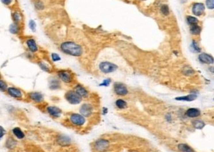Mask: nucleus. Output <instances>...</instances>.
<instances>
[{
	"label": "nucleus",
	"instance_id": "1",
	"mask_svg": "<svg viewBox=\"0 0 214 152\" xmlns=\"http://www.w3.org/2000/svg\"><path fill=\"white\" fill-rule=\"evenodd\" d=\"M61 49L64 53L72 56H79L82 54V48L73 42H65L62 44Z\"/></svg>",
	"mask_w": 214,
	"mask_h": 152
},
{
	"label": "nucleus",
	"instance_id": "2",
	"mask_svg": "<svg viewBox=\"0 0 214 152\" xmlns=\"http://www.w3.org/2000/svg\"><path fill=\"white\" fill-rule=\"evenodd\" d=\"M65 99L72 105H78L82 101V97L74 91H69L65 95Z\"/></svg>",
	"mask_w": 214,
	"mask_h": 152
},
{
	"label": "nucleus",
	"instance_id": "3",
	"mask_svg": "<svg viewBox=\"0 0 214 152\" xmlns=\"http://www.w3.org/2000/svg\"><path fill=\"white\" fill-rule=\"evenodd\" d=\"M117 67L115 64L110 63V62L104 61L102 62L99 65V69L104 73H110L117 70Z\"/></svg>",
	"mask_w": 214,
	"mask_h": 152
},
{
	"label": "nucleus",
	"instance_id": "4",
	"mask_svg": "<svg viewBox=\"0 0 214 152\" xmlns=\"http://www.w3.org/2000/svg\"><path fill=\"white\" fill-rule=\"evenodd\" d=\"M94 147L95 150L99 152H105L109 149V142L106 139H99L95 142Z\"/></svg>",
	"mask_w": 214,
	"mask_h": 152
},
{
	"label": "nucleus",
	"instance_id": "5",
	"mask_svg": "<svg viewBox=\"0 0 214 152\" xmlns=\"http://www.w3.org/2000/svg\"><path fill=\"white\" fill-rule=\"evenodd\" d=\"M70 120L72 124L79 126L84 125L85 123V116L78 113H72L70 116Z\"/></svg>",
	"mask_w": 214,
	"mask_h": 152
},
{
	"label": "nucleus",
	"instance_id": "6",
	"mask_svg": "<svg viewBox=\"0 0 214 152\" xmlns=\"http://www.w3.org/2000/svg\"><path fill=\"white\" fill-rule=\"evenodd\" d=\"M114 89L117 95L120 96H124L127 94L128 90L126 86L123 83H116L114 86Z\"/></svg>",
	"mask_w": 214,
	"mask_h": 152
},
{
	"label": "nucleus",
	"instance_id": "7",
	"mask_svg": "<svg viewBox=\"0 0 214 152\" xmlns=\"http://www.w3.org/2000/svg\"><path fill=\"white\" fill-rule=\"evenodd\" d=\"M80 113L85 117H89L91 116L93 113V107L91 104L89 103H84L83 104L80 108Z\"/></svg>",
	"mask_w": 214,
	"mask_h": 152
},
{
	"label": "nucleus",
	"instance_id": "8",
	"mask_svg": "<svg viewBox=\"0 0 214 152\" xmlns=\"http://www.w3.org/2000/svg\"><path fill=\"white\" fill-rule=\"evenodd\" d=\"M205 11V6L203 3H195L192 8V12L195 16H201Z\"/></svg>",
	"mask_w": 214,
	"mask_h": 152
},
{
	"label": "nucleus",
	"instance_id": "9",
	"mask_svg": "<svg viewBox=\"0 0 214 152\" xmlns=\"http://www.w3.org/2000/svg\"><path fill=\"white\" fill-rule=\"evenodd\" d=\"M57 142L62 147L68 146L71 143L70 138L65 135H61L57 137Z\"/></svg>",
	"mask_w": 214,
	"mask_h": 152
},
{
	"label": "nucleus",
	"instance_id": "10",
	"mask_svg": "<svg viewBox=\"0 0 214 152\" xmlns=\"http://www.w3.org/2000/svg\"><path fill=\"white\" fill-rule=\"evenodd\" d=\"M47 110L48 113H49V115H51V116L54 117V118H58L62 113V110L57 106H48Z\"/></svg>",
	"mask_w": 214,
	"mask_h": 152
},
{
	"label": "nucleus",
	"instance_id": "11",
	"mask_svg": "<svg viewBox=\"0 0 214 152\" xmlns=\"http://www.w3.org/2000/svg\"><path fill=\"white\" fill-rule=\"evenodd\" d=\"M198 59L203 63L212 64L214 63L213 58L211 56V55L207 54V53L200 54L198 56Z\"/></svg>",
	"mask_w": 214,
	"mask_h": 152
},
{
	"label": "nucleus",
	"instance_id": "12",
	"mask_svg": "<svg viewBox=\"0 0 214 152\" xmlns=\"http://www.w3.org/2000/svg\"><path fill=\"white\" fill-rule=\"evenodd\" d=\"M58 75L62 80L65 83H70L72 79L71 74L70 73V72L67 71H60L58 72Z\"/></svg>",
	"mask_w": 214,
	"mask_h": 152
},
{
	"label": "nucleus",
	"instance_id": "13",
	"mask_svg": "<svg viewBox=\"0 0 214 152\" xmlns=\"http://www.w3.org/2000/svg\"><path fill=\"white\" fill-rule=\"evenodd\" d=\"M8 94L10 96H12L13 98H20L22 97V93L18 88H16L14 87H10L8 88Z\"/></svg>",
	"mask_w": 214,
	"mask_h": 152
},
{
	"label": "nucleus",
	"instance_id": "14",
	"mask_svg": "<svg viewBox=\"0 0 214 152\" xmlns=\"http://www.w3.org/2000/svg\"><path fill=\"white\" fill-rule=\"evenodd\" d=\"M30 98L35 102L40 103L43 100V96L41 93L39 92H32L29 94Z\"/></svg>",
	"mask_w": 214,
	"mask_h": 152
},
{
	"label": "nucleus",
	"instance_id": "15",
	"mask_svg": "<svg viewBox=\"0 0 214 152\" xmlns=\"http://www.w3.org/2000/svg\"><path fill=\"white\" fill-rule=\"evenodd\" d=\"M75 91L77 92L82 98H87L89 95L88 91L86 90L85 88H84L82 86L80 85L76 86Z\"/></svg>",
	"mask_w": 214,
	"mask_h": 152
},
{
	"label": "nucleus",
	"instance_id": "16",
	"mask_svg": "<svg viewBox=\"0 0 214 152\" xmlns=\"http://www.w3.org/2000/svg\"><path fill=\"white\" fill-rule=\"evenodd\" d=\"M200 111L198 108H192L188 109L187 111L186 112V115L190 117V118H195V117H197L200 116Z\"/></svg>",
	"mask_w": 214,
	"mask_h": 152
},
{
	"label": "nucleus",
	"instance_id": "17",
	"mask_svg": "<svg viewBox=\"0 0 214 152\" xmlns=\"http://www.w3.org/2000/svg\"><path fill=\"white\" fill-rule=\"evenodd\" d=\"M197 98V96L195 94H190L184 96H179V97L175 98L176 100L178 101H186V102H192Z\"/></svg>",
	"mask_w": 214,
	"mask_h": 152
},
{
	"label": "nucleus",
	"instance_id": "18",
	"mask_svg": "<svg viewBox=\"0 0 214 152\" xmlns=\"http://www.w3.org/2000/svg\"><path fill=\"white\" fill-rule=\"evenodd\" d=\"M13 133L18 139H23L25 137V134L23 132V131L18 127L14 128L13 129Z\"/></svg>",
	"mask_w": 214,
	"mask_h": 152
},
{
	"label": "nucleus",
	"instance_id": "19",
	"mask_svg": "<svg viewBox=\"0 0 214 152\" xmlns=\"http://www.w3.org/2000/svg\"><path fill=\"white\" fill-rule=\"evenodd\" d=\"M178 149L182 152H195L193 149H192V147L185 143L179 144L178 146Z\"/></svg>",
	"mask_w": 214,
	"mask_h": 152
},
{
	"label": "nucleus",
	"instance_id": "20",
	"mask_svg": "<svg viewBox=\"0 0 214 152\" xmlns=\"http://www.w3.org/2000/svg\"><path fill=\"white\" fill-rule=\"evenodd\" d=\"M26 43H27V45H28V46L30 51H33V52H35V51L38 50L36 42L35 41V40L33 39L28 40L27 41Z\"/></svg>",
	"mask_w": 214,
	"mask_h": 152
},
{
	"label": "nucleus",
	"instance_id": "21",
	"mask_svg": "<svg viewBox=\"0 0 214 152\" xmlns=\"http://www.w3.org/2000/svg\"><path fill=\"white\" fill-rule=\"evenodd\" d=\"M190 33L193 34H199L201 32V28L197 24L190 25Z\"/></svg>",
	"mask_w": 214,
	"mask_h": 152
},
{
	"label": "nucleus",
	"instance_id": "22",
	"mask_svg": "<svg viewBox=\"0 0 214 152\" xmlns=\"http://www.w3.org/2000/svg\"><path fill=\"white\" fill-rule=\"evenodd\" d=\"M192 123H193V126H194L196 129L201 130L205 126L204 122H202V121L201 120H194L192 122Z\"/></svg>",
	"mask_w": 214,
	"mask_h": 152
},
{
	"label": "nucleus",
	"instance_id": "23",
	"mask_svg": "<svg viewBox=\"0 0 214 152\" xmlns=\"http://www.w3.org/2000/svg\"><path fill=\"white\" fill-rule=\"evenodd\" d=\"M116 106L119 109H124L127 107V103L122 99H119L116 102Z\"/></svg>",
	"mask_w": 214,
	"mask_h": 152
},
{
	"label": "nucleus",
	"instance_id": "24",
	"mask_svg": "<svg viewBox=\"0 0 214 152\" xmlns=\"http://www.w3.org/2000/svg\"><path fill=\"white\" fill-rule=\"evenodd\" d=\"M16 141L14 140L12 138H9V139L7 140L6 143V146L8 148H13L16 146Z\"/></svg>",
	"mask_w": 214,
	"mask_h": 152
},
{
	"label": "nucleus",
	"instance_id": "25",
	"mask_svg": "<svg viewBox=\"0 0 214 152\" xmlns=\"http://www.w3.org/2000/svg\"><path fill=\"white\" fill-rule=\"evenodd\" d=\"M186 19H187V22L190 25H195V24H197L198 23V20L195 17L188 16Z\"/></svg>",
	"mask_w": 214,
	"mask_h": 152
},
{
	"label": "nucleus",
	"instance_id": "26",
	"mask_svg": "<svg viewBox=\"0 0 214 152\" xmlns=\"http://www.w3.org/2000/svg\"><path fill=\"white\" fill-rule=\"evenodd\" d=\"M161 11L162 14H163L164 15L167 16L169 15V7L167 5H162L161 8Z\"/></svg>",
	"mask_w": 214,
	"mask_h": 152
},
{
	"label": "nucleus",
	"instance_id": "27",
	"mask_svg": "<svg viewBox=\"0 0 214 152\" xmlns=\"http://www.w3.org/2000/svg\"><path fill=\"white\" fill-rule=\"evenodd\" d=\"M59 87H60L59 82H58V81L53 80V81H51V83H50V88L53 89H55L58 88Z\"/></svg>",
	"mask_w": 214,
	"mask_h": 152
},
{
	"label": "nucleus",
	"instance_id": "28",
	"mask_svg": "<svg viewBox=\"0 0 214 152\" xmlns=\"http://www.w3.org/2000/svg\"><path fill=\"white\" fill-rule=\"evenodd\" d=\"M206 5L210 9H214V0H207Z\"/></svg>",
	"mask_w": 214,
	"mask_h": 152
},
{
	"label": "nucleus",
	"instance_id": "29",
	"mask_svg": "<svg viewBox=\"0 0 214 152\" xmlns=\"http://www.w3.org/2000/svg\"><path fill=\"white\" fill-rule=\"evenodd\" d=\"M192 45L193 50H194L195 51V52H200V51H201V50H200V48L198 47L197 43H196L195 42V41H193Z\"/></svg>",
	"mask_w": 214,
	"mask_h": 152
},
{
	"label": "nucleus",
	"instance_id": "30",
	"mask_svg": "<svg viewBox=\"0 0 214 152\" xmlns=\"http://www.w3.org/2000/svg\"><path fill=\"white\" fill-rule=\"evenodd\" d=\"M0 89H1V91H5L7 89V85L3 80L0 81Z\"/></svg>",
	"mask_w": 214,
	"mask_h": 152
},
{
	"label": "nucleus",
	"instance_id": "31",
	"mask_svg": "<svg viewBox=\"0 0 214 152\" xmlns=\"http://www.w3.org/2000/svg\"><path fill=\"white\" fill-rule=\"evenodd\" d=\"M111 82V80L110 79H106L105 80H104L103 82L101 84H100V86H108L109 85L110 83Z\"/></svg>",
	"mask_w": 214,
	"mask_h": 152
},
{
	"label": "nucleus",
	"instance_id": "32",
	"mask_svg": "<svg viewBox=\"0 0 214 152\" xmlns=\"http://www.w3.org/2000/svg\"><path fill=\"white\" fill-rule=\"evenodd\" d=\"M51 58H52V60L54 61H57L60 60V56L56 53H53L52 54H51Z\"/></svg>",
	"mask_w": 214,
	"mask_h": 152
},
{
	"label": "nucleus",
	"instance_id": "33",
	"mask_svg": "<svg viewBox=\"0 0 214 152\" xmlns=\"http://www.w3.org/2000/svg\"><path fill=\"white\" fill-rule=\"evenodd\" d=\"M35 26H36L35 23L33 20L30 21V28L32 29L33 31H35Z\"/></svg>",
	"mask_w": 214,
	"mask_h": 152
},
{
	"label": "nucleus",
	"instance_id": "34",
	"mask_svg": "<svg viewBox=\"0 0 214 152\" xmlns=\"http://www.w3.org/2000/svg\"><path fill=\"white\" fill-rule=\"evenodd\" d=\"M17 30H18V29H17L16 26L15 25H12L11 28H10V32L13 33H16Z\"/></svg>",
	"mask_w": 214,
	"mask_h": 152
},
{
	"label": "nucleus",
	"instance_id": "35",
	"mask_svg": "<svg viewBox=\"0 0 214 152\" xmlns=\"http://www.w3.org/2000/svg\"><path fill=\"white\" fill-rule=\"evenodd\" d=\"M40 67H41V68L42 69V70H43L44 71H48V68L45 65V64H43V63H40Z\"/></svg>",
	"mask_w": 214,
	"mask_h": 152
},
{
	"label": "nucleus",
	"instance_id": "36",
	"mask_svg": "<svg viewBox=\"0 0 214 152\" xmlns=\"http://www.w3.org/2000/svg\"><path fill=\"white\" fill-rule=\"evenodd\" d=\"M12 0H2L3 3H4V4L7 5L10 4V3H11V2H12Z\"/></svg>",
	"mask_w": 214,
	"mask_h": 152
},
{
	"label": "nucleus",
	"instance_id": "37",
	"mask_svg": "<svg viewBox=\"0 0 214 152\" xmlns=\"http://www.w3.org/2000/svg\"><path fill=\"white\" fill-rule=\"evenodd\" d=\"M5 132V131L3 130V128L2 126H1V139H2V137H3V135H4V134Z\"/></svg>",
	"mask_w": 214,
	"mask_h": 152
},
{
	"label": "nucleus",
	"instance_id": "38",
	"mask_svg": "<svg viewBox=\"0 0 214 152\" xmlns=\"http://www.w3.org/2000/svg\"><path fill=\"white\" fill-rule=\"evenodd\" d=\"M166 118H167V120L168 121V122H170L171 120V116L170 114H167V116H166Z\"/></svg>",
	"mask_w": 214,
	"mask_h": 152
},
{
	"label": "nucleus",
	"instance_id": "39",
	"mask_svg": "<svg viewBox=\"0 0 214 152\" xmlns=\"http://www.w3.org/2000/svg\"><path fill=\"white\" fill-rule=\"evenodd\" d=\"M14 17H15V18H15V20H16V22H18V21L19 20L18 15H17V14H15V15H14Z\"/></svg>",
	"mask_w": 214,
	"mask_h": 152
},
{
	"label": "nucleus",
	"instance_id": "40",
	"mask_svg": "<svg viewBox=\"0 0 214 152\" xmlns=\"http://www.w3.org/2000/svg\"><path fill=\"white\" fill-rule=\"evenodd\" d=\"M108 108H103L102 112H103V114H104V115H105V114H106L107 113H108Z\"/></svg>",
	"mask_w": 214,
	"mask_h": 152
},
{
	"label": "nucleus",
	"instance_id": "41",
	"mask_svg": "<svg viewBox=\"0 0 214 152\" xmlns=\"http://www.w3.org/2000/svg\"><path fill=\"white\" fill-rule=\"evenodd\" d=\"M210 71H211V72H212V73H214V67H211V68H210Z\"/></svg>",
	"mask_w": 214,
	"mask_h": 152
}]
</instances>
